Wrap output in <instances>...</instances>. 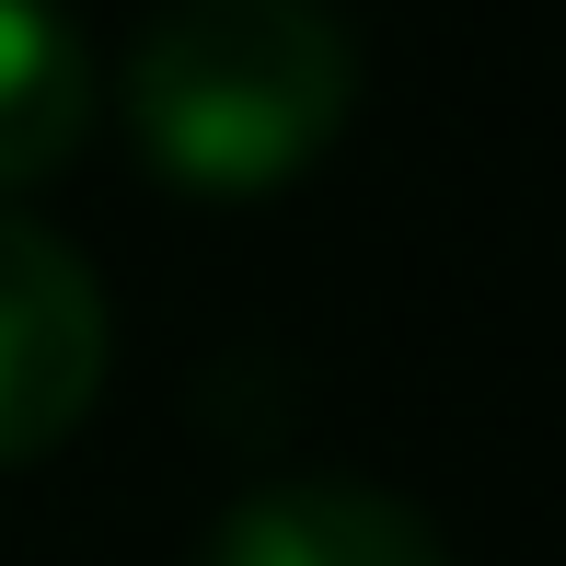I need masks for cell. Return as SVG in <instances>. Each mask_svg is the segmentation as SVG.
<instances>
[{
  "label": "cell",
  "instance_id": "6da1fadb",
  "mask_svg": "<svg viewBox=\"0 0 566 566\" xmlns=\"http://www.w3.org/2000/svg\"><path fill=\"white\" fill-rule=\"evenodd\" d=\"M127 127L197 197H266L358 105V35L336 0H163L127 46Z\"/></svg>",
  "mask_w": 566,
  "mask_h": 566
},
{
  "label": "cell",
  "instance_id": "7a4b0ae2",
  "mask_svg": "<svg viewBox=\"0 0 566 566\" xmlns=\"http://www.w3.org/2000/svg\"><path fill=\"white\" fill-rule=\"evenodd\" d=\"M105 358H116V313L82 243L0 209V462L59 451L105 394Z\"/></svg>",
  "mask_w": 566,
  "mask_h": 566
},
{
  "label": "cell",
  "instance_id": "3957f363",
  "mask_svg": "<svg viewBox=\"0 0 566 566\" xmlns=\"http://www.w3.org/2000/svg\"><path fill=\"white\" fill-rule=\"evenodd\" d=\"M209 566H451L440 521L358 474H277L220 509Z\"/></svg>",
  "mask_w": 566,
  "mask_h": 566
},
{
  "label": "cell",
  "instance_id": "277c9868",
  "mask_svg": "<svg viewBox=\"0 0 566 566\" xmlns=\"http://www.w3.org/2000/svg\"><path fill=\"white\" fill-rule=\"evenodd\" d=\"M105 116V70H93L82 23L59 0H0V197L59 174Z\"/></svg>",
  "mask_w": 566,
  "mask_h": 566
}]
</instances>
